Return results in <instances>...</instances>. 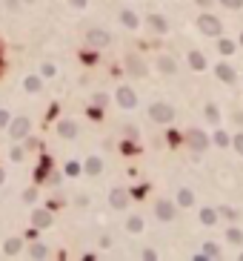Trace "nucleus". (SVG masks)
Listing matches in <instances>:
<instances>
[{"label": "nucleus", "instance_id": "nucleus-1", "mask_svg": "<svg viewBox=\"0 0 243 261\" xmlns=\"http://www.w3.org/2000/svg\"><path fill=\"white\" fill-rule=\"evenodd\" d=\"M198 29L203 32V35L215 37V35H220V20L212 18V15H200V18H198Z\"/></svg>", "mask_w": 243, "mask_h": 261}, {"label": "nucleus", "instance_id": "nucleus-2", "mask_svg": "<svg viewBox=\"0 0 243 261\" xmlns=\"http://www.w3.org/2000/svg\"><path fill=\"white\" fill-rule=\"evenodd\" d=\"M149 115L155 118L157 124H169L174 118V109L169 107V103H152V109H149Z\"/></svg>", "mask_w": 243, "mask_h": 261}, {"label": "nucleus", "instance_id": "nucleus-3", "mask_svg": "<svg viewBox=\"0 0 243 261\" xmlns=\"http://www.w3.org/2000/svg\"><path fill=\"white\" fill-rule=\"evenodd\" d=\"M9 135L12 138H26L29 135V118H15L9 126Z\"/></svg>", "mask_w": 243, "mask_h": 261}, {"label": "nucleus", "instance_id": "nucleus-4", "mask_svg": "<svg viewBox=\"0 0 243 261\" xmlns=\"http://www.w3.org/2000/svg\"><path fill=\"white\" fill-rule=\"evenodd\" d=\"M117 103H120L123 109H132L135 103H138V95H135L132 89H126V86H120V89H117Z\"/></svg>", "mask_w": 243, "mask_h": 261}, {"label": "nucleus", "instance_id": "nucleus-5", "mask_svg": "<svg viewBox=\"0 0 243 261\" xmlns=\"http://www.w3.org/2000/svg\"><path fill=\"white\" fill-rule=\"evenodd\" d=\"M126 204H129V192H126V189H114V192H112V207L123 210Z\"/></svg>", "mask_w": 243, "mask_h": 261}, {"label": "nucleus", "instance_id": "nucleus-6", "mask_svg": "<svg viewBox=\"0 0 243 261\" xmlns=\"http://www.w3.org/2000/svg\"><path fill=\"white\" fill-rule=\"evenodd\" d=\"M89 43H92V46H106V43H109V35L100 32V29H92V32H89Z\"/></svg>", "mask_w": 243, "mask_h": 261}, {"label": "nucleus", "instance_id": "nucleus-7", "mask_svg": "<svg viewBox=\"0 0 243 261\" xmlns=\"http://www.w3.org/2000/svg\"><path fill=\"white\" fill-rule=\"evenodd\" d=\"M174 216V210L169 201H157V218H163V221H169V218Z\"/></svg>", "mask_w": 243, "mask_h": 261}, {"label": "nucleus", "instance_id": "nucleus-8", "mask_svg": "<svg viewBox=\"0 0 243 261\" xmlns=\"http://www.w3.org/2000/svg\"><path fill=\"white\" fill-rule=\"evenodd\" d=\"M126 66H129V72L132 75H146V66H143V61H140V58H129V63H126Z\"/></svg>", "mask_w": 243, "mask_h": 261}, {"label": "nucleus", "instance_id": "nucleus-9", "mask_svg": "<svg viewBox=\"0 0 243 261\" xmlns=\"http://www.w3.org/2000/svg\"><path fill=\"white\" fill-rule=\"evenodd\" d=\"M217 78H220L223 83H232V81H234L232 66H226V63H220V66H217Z\"/></svg>", "mask_w": 243, "mask_h": 261}, {"label": "nucleus", "instance_id": "nucleus-10", "mask_svg": "<svg viewBox=\"0 0 243 261\" xmlns=\"http://www.w3.org/2000/svg\"><path fill=\"white\" fill-rule=\"evenodd\" d=\"M32 221H35V227H49V224H52V216H49L46 210H40V213L32 216Z\"/></svg>", "mask_w": 243, "mask_h": 261}, {"label": "nucleus", "instance_id": "nucleus-11", "mask_svg": "<svg viewBox=\"0 0 243 261\" xmlns=\"http://www.w3.org/2000/svg\"><path fill=\"white\" fill-rule=\"evenodd\" d=\"M177 204H180V207H192V204H195L192 189H180V192H177Z\"/></svg>", "mask_w": 243, "mask_h": 261}, {"label": "nucleus", "instance_id": "nucleus-12", "mask_svg": "<svg viewBox=\"0 0 243 261\" xmlns=\"http://www.w3.org/2000/svg\"><path fill=\"white\" fill-rule=\"evenodd\" d=\"M100 170H103V161H100V158H89V161H86V172H89V175H97Z\"/></svg>", "mask_w": 243, "mask_h": 261}, {"label": "nucleus", "instance_id": "nucleus-13", "mask_svg": "<svg viewBox=\"0 0 243 261\" xmlns=\"http://www.w3.org/2000/svg\"><path fill=\"white\" fill-rule=\"evenodd\" d=\"M206 135H203V132H192V146H195V149H206Z\"/></svg>", "mask_w": 243, "mask_h": 261}, {"label": "nucleus", "instance_id": "nucleus-14", "mask_svg": "<svg viewBox=\"0 0 243 261\" xmlns=\"http://www.w3.org/2000/svg\"><path fill=\"white\" fill-rule=\"evenodd\" d=\"M189 66H192V69H203V66H206L203 55H200V52H192V55H189Z\"/></svg>", "mask_w": 243, "mask_h": 261}, {"label": "nucleus", "instance_id": "nucleus-15", "mask_svg": "<svg viewBox=\"0 0 243 261\" xmlns=\"http://www.w3.org/2000/svg\"><path fill=\"white\" fill-rule=\"evenodd\" d=\"M57 129H60V135H63V138H75V132H78V129H75V124H72V121H63V124L57 126Z\"/></svg>", "mask_w": 243, "mask_h": 261}, {"label": "nucleus", "instance_id": "nucleus-16", "mask_svg": "<svg viewBox=\"0 0 243 261\" xmlns=\"http://www.w3.org/2000/svg\"><path fill=\"white\" fill-rule=\"evenodd\" d=\"M200 221L212 227V224L217 221V213H215V210H200Z\"/></svg>", "mask_w": 243, "mask_h": 261}, {"label": "nucleus", "instance_id": "nucleus-17", "mask_svg": "<svg viewBox=\"0 0 243 261\" xmlns=\"http://www.w3.org/2000/svg\"><path fill=\"white\" fill-rule=\"evenodd\" d=\"M157 66H160V72H166V75L174 72V61H172V58H160V61H157Z\"/></svg>", "mask_w": 243, "mask_h": 261}, {"label": "nucleus", "instance_id": "nucleus-18", "mask_svg": "<svg viewBox=\"0 0 243 261\" xmlns=\"http://www.w3.org/2000/svg\"><path fill=\"white\" fill-rule=\"evenodd\" d=\"M149 26H155L157 32H166V20L157 18V15H152V18H149Z\"/></svg>", "mask_w": 243, "mask_h": 261}, {"label": "nucleus", "instance_id": "nucleus-19", "mask_svg": "<svg viewBox=\"0 0 243 261\" xmlns=\"http://www.w3.org/2000/svg\"><path fill=\"white\" fill-rule=\"evenodd\" d=\"M37 89H40V78H37V75L26 78V92H37Z\"/></svg>", "mask_w": 243, "mask_h": 261}, {"label": "nucleus", "instance_id": "nucleus-20", "mask_svg": "<svg viewBox=\"0 0 243 261\" xmlns=\"http://www.w3.org/2000/svg\"><path fill=\"white\" fill-rule=\"evenodd\" d=\"M120 20H123V23H126L129 29H135V26H138V18H135L132 12H123V15H120Z\"/></svg>", "mask_w": 243, "mask_h": 261}, {"label": "nucleus", "instance_id": "nucleus-21", "mask_svg": "<svg viewBox=\"0 0 243 261\" xmlns=\"http://www.w3.org/2000/svg\"><path fill=\"white\" fill-rule=\"evenodd\" d=\"M18 250H20V241H18V238H9V241H6V252H9V255H15Z\"/></svg>", "mask_w": 243, "mask_h": 261}, {"label": "nucleus", "instance_id": "nucleus-22", "mask_svg": "<svg viewBox=\"0 0 243 261\" xmlns=\"http://www.w3.org/2000/svg\"><path fill=\"white\" fill-rule=\"evenodd\" d=\"M132 230V233H140V230H143V221H140V218H129V224H126Z\"/></svg>", "mask_w": 243, "mask_h": 261}, {"label": "nucleus", "instance_id": "nucleus-23", "mask_svg": "<svg viewBox=\"0 0 243 261\" xmlns=\"http://www.w3.org/2000/svg\"><path fill=\"white\" fill-rule=\"evenodd\" d=\"M226 238H229V241H232V244H240V241H243L240 230H229V233H226Z\"/></svg>", "mask_w": 243, "mask_h": 261}, {"label": "nucleus", "instance_id": "nucleus-24", "mask_svg": "<svg viewBox=\"0 0 243 261\" xmlns=\"http://www.w3.org/2000/svg\"><path fill=\"white\" fill-rule=\"evenodd\" d=\"M220 52H223V55H232V52H234V43H232V40H220Z\"/></svg>", "mask_w": 243, "mask_h": 261}, {"label": "nucleus", "instance_id": "nucleus-25", "mask_svg": "<svg viewBox=\"0 0 243 261\" xmlns=\"http://www.w3.org/2000/svg\"><path fill=\"white\" fill-rule=\"evenodd\" d=\"M32 255H35V258H43V255H46V247H43V244H35V247H32Z\"/></svg>", "mask_w": 243, "mask_h": 261}, {"label": "nucleus", "instance_id": "nucleus-26", "mask_svg": "<svg viewBox=\"0 0 243 261\" xmlns=\"http://www.w3.org/2000/svg\"><path fill=\"white\" fill-rule=\"evenodd\" d=\"M223 6H229V9H240L243 6V0H220Z\"/></svg>", "mask_w": 243, "mask_h": 261}, {"label": "nucleus", "instance_id": "nucleus-27", "mask_svg": "<svg viewBox=\"0 0 243 261\" xmlns=\"http://www.w3.org/2000/svg\"><path fill=\"white\" fill-rule=\"evenodd\" d=\"M215 144H217V146H226V144H229V135H223V132H217V135H215Z\"/></svg>", "mask_w": 243, "mask_h": 261}, {"label": "nucleus", "instance_id": "nucleus-28", "mask_svg": "<svg viewBox=\"0 0 243 261\" xmlns=\"http://www.w3.org/2000/svg\"><path fill=\"white\" fill-rule=\"evenodd\" d=\"M220 216H223V218H229V221H234V210L223 207V210H220Z\"/></svg>", "mask_w": 243, "mask_h": 261}, {"label": "nucleus", "instance_id": "nucleus-29", "mask_svg": "<svg viewBox=\"0 0 243 261\" xmlns=\"http://www.w3.org/2000/svg\"><path fill=\"white\" fill-rule=\"evenodd\" d=\"M206 118H209V121H217V109L209 107V109H206Z\"/></svg>", "mask_w": 243, "mask_h": 261}, {"label": "nucleus", "instance_id": "nucleus-30", "mask_svg": "<svg viewBox=\"0 0 243 261\" xmlns=\"http://www.w3.org/2000/svg\"><path fill=\"white\" fill-rule=\"evenodd\" d=\"M217 252H220V250H217L215 244H206V255H217Z\"/></svg>", "mask_w": 243, "mask_h": 261}, {"label": "nucleus", "instance_id": "nucleus-31", "mask_svg": "<svg viewBox=\"0 0 243 261\" xmlns=\"http://www.w3.org/2000/svg\"><path fill=\"white\" fill-rule=\"evenodd\" d=\"M234 146H237V152L243 155V135H237V138H234Z\"/></svg>", "mask_w": 243, "mask_h": 261}, {"label": "nucleus", "instance_id": "nucleus-32", "mask_svg": "<svg viewBox=\"0 0 243 261\" xmlns=\"http://www.w3.org/2000/svg\"><path fill=\"white\" fill-rule=\"evenodd\" d=\"M23 158V149H12V161H20Z\"/></svg>", "mask_w": 243, "mask_h": 261}, {"label": "nucleus", "instance_id": "nucleus-33", "mask_svg": "<svg viewBox=\"0 0 243 261\" xmlns=\"http://www.w3.org/2000/svg\"><path fill=\"white\" fill-rule=\"evenodd\" d=\"M9 124V115H6V112H0V126H6Z\"/></svg>", "mask_w": 243, "mask_h": 261}, {"label": "nucleus", "instance_id": "nucleus-34", "mask_svg": "<svg viewBox=\"0 0 243 261\" xmlns=\"http://www.w3.org/2000/svg\"><path fill=\"white\" fill-rule=\"evenodd\" d=\"M72 6H75V9H80V6H86V0H72Z\"/></svg>", "mask_w": 243, "mask_h": 261}, {"label": "nucleus", "instance_id": "nucleus-35", "mask_svg": "<svg viewBox=\"0 0 243 261\" xmlns=\"http://www.w3.org/2000/svg\"><path fill=\"white\" fill-rule=\"evenodd\" d=\"M198 3H203V6H209V3H212V0H198Z\"/></svg>", "mask_w": 243, "mask_h": 261}, {"label": "nucleus", "instance_id": "nucleus-36", "mask_svg": "<svg viewBox=\"0 0 243 261\" xmlns=\"http://www.w3.org/2000/svg\"><path fill=\"white\" fill-rule=\"evenodd\" d=\"M0 184H3V170H0Z\"/></svg>", "mask_w": 243, "mask_h": 261}, {"label": "nucleus", "instance_id": "nucleus-37", "mask_svg": "<svg viewBox=\"0 0 243 261\" xmlns=\"http://www.w3.org/2000/svg\"><path fill=\"white\" fill-rule=\"evenodd\" d=\"M240 43H243V37H240Z\"/></svg>", "mask_w": 243, "mask_h": 261}]
</instances>
